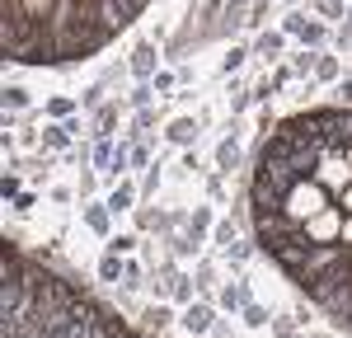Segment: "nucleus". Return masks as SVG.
<instances>
[{
	"mask_svg": "<svg viewBox=\"0 0 352 338\" xmlns=\"http://www.w3.org/2000/svg\"><path fill=\"white\" fill-rule=\"evenodd\" d=\"M324 212H329V188L320 179H300V183H292V193L282 197V216L296 225H310Z\"/></svg>",
	"mask_w": 352,
	"mask_h": 338,
	"instance_id": "nucleus-1",
	"label": "nucleus"
},
{
	"mask_svg": "<svg viewBox=\"0 0 352 338\" xmlns=\"http://www.w3.org/2000/svg\"><path fill=\"white\" fill-rule=\"evenodd\" d=\"M348 254H343V245H315V249L305 254V268L296 273V282L305 286V282H315V278H324L329 268H338Z\"/></svg>",
	"mask_w": 352,
	"mask_h": 338,
	"instance_id": "nucleus-2",
	"label": "nucleus"
},
{
	"mask_svg": "<svg viewBox=\"0 0 352 338\" xmlns=\"http://www.w3.org/2000/svg\"><path fill=\"white\" fill-rule=\"evenodd\" d=\"M315 179L324 183V188H333V193H343L352 183V160L343 155V150H324L320 155V169H315Z\"/></svg>",
	"mask_w": 352,
	"mask_h": 338,
	"instance_id": "nucleus-3",
	"label": "nucleus"
},
{
	"mask_svg": "<svg viewBox=\"0 0 352 338\" xmlns=\"http://www.w3.org/2000/svg\"><path fill=\"white\" fill-rule=\"evenodd\" d=\"M155 61H160V52H155V43H136V52H132V76H141V80H151L155 76Z\"/></svg>",
	"mask_w": 352,
	"mask_h": 338,
	"instance_id": "nucleus-4",
	"label": "nucleus"
},
{
	"mask_svg": "<svg viewBox=\"0 0 352 338\" xmlns=\"http://www.w3.org/2000/svg\"><path fill=\"white\" fill-rule=\"evenodd\" d=\"M305 230H310V240H315V245H333V230H338V212L329 207L324 216H315V221L305 225Z\"/></svg>",
	"mask_w": 352,
	"mask_h": 338,
	"instance_id": "nucleus-5",
	"label": "nucleus"
},
{
	"mask_svg": "<svg viewBox=\"0 0 352 338\" xmlns=\"http://www.w3.org/2000/svg\"><path fill=\"white\" fill-rule=\"evenodd\" d=\"M240 160H244L240 141H235V137H226V141L217 146V169H221V174H230V169H240Z\"/></svg>",
	"mask_w": 352,
	"mask_h": 338,
	"instance_id": "nucleus-6",
	"label": "nucleus"
},
{
	"mask_svg": "<svg viewBox=\"0 0 352 338\" xmlns=\"http://www.w3.org/2000/svg\"><path fill=\"white\" fill-rule=\"evenodd\" d=\"M19 10H24L28 19H38V24H52V14L61 10V0H19Z\"/></svg>",
	"mask_w": 352,
	"mask_h": 338,
	"instance_id": "nucleus-7",
	"label": "nucleus"
},
{
	"mask_svg": "<svg viewBox=\"0 0 352 338\" xmlns=\"http://www.w3.org/2000/svg\"><path fill=\"white\" fill-rule=\"evenodd\" d=\"M71 137H76L71 122H52V127H43V146H47V150H66Z\"/></svg>",
	"mask_w": 352,
	"mask_h": 338,
	"instance_id": "nucleus-8",
	"label": "nucleus"
},
{
	"mask_svg": "<svg viewBox=\"0 0 352 338\" xmlns=\"http://www.w3.org/2000/svg\"><path fill=\"white\" fill-rule=\"evenodd\" d=\"M184 329H188V334H207V329H212V310L207 306H188L184 310Z\"/></svg>",
	"mask_w": 352,
	"mask_h": 338,
	"instance_id": "nucleus-9",
	"label": "nucleus"
},
{
	"mask_svg": "<svg viewBox=\"0 0 352 338\" xmlns=\"http://www.w3.org/2000/svg\"><path fill=\"white\" fill-rule=\"evenodd\" d=\"M169 141H174V146L197 141V117H174V122H169Z\"/></svg>",
	"mask_w": 352,
	"mask_h": 338,
	"instance_id": "nucleus-10",
	"label": "nucleus"
},
{
	"mask_svg": "<svg viewBox=\"0 0 352 338\" xmlns=\"http://www.w3.org/2000/svg\"><path fill=\"white\" fill-rule=\"evenodd\" d=\"M113 127H118V104H104V109L94 113V137L99 141L113 137Z\"/></svg>",
	"mask_w": 352,
	"mask_h": 338,
	"instance_id": "nucleus-11",
	"label": "nucleus"
},
{
	"mask_svg": "<svg viewBox=\"0 0 352 338\" xmlns=\"http://www.w3.org/2000/svg\"><path fill=\"white\" fill-rule=\"evenodd\" d=\"M85 225L99 230V235H109V202H89L85 207Z\"/></svg>",
	"mask_w": 352,
	"mask_h": 338,
	"instance_id": "nucleus-12",
	"label": "nucleus"
},
{
	"mask_svg": "<svg viewBox=\"0 0 352 338\" xmlns=\"http://www.w3.org/2000/svg\"><path fill=\"white\" fill-rule=\"evenodd\" d=\"M132 202H136V188L132 183H118L109 197V212H132Z\"/></svg>",
	"mask_w": 352,
	"mask_h": 338,
	"instance_id": "nucleus-13",
	"label": "nucleus"
},
{
	"mask_svg": "<svg viewBox=\"0 0 352 338\" xmlns=\"http://www.w3.org/2000/svg\"><path fill=\"white\" fill-rule=\"evenodd\" d=\"M324 38H329V28L320 24V19H310V24H305V33H300V43H305L310 52H320V47H324Z\"/></svg>",
	"mask_w": 352,
	"mask_h": 338,
	"instance_id": "nucleus-14",
	"label": "nucleus"
},
{
	"mask_svg": "<svg viewBox=\"0 0 352 338\" xmlns=\"http://www.w3.org/2000/svg\"><path fill=\"white\" fill-rule=\"evenodd\" d=\"M315 66H320V52H310V47H300V52L292 56V71H296V76H315Z\"/></svg>",
	"mask_w": 352,
	"mask_h": 338,
	"instance_id": "nucleus-15",
	"label": "nucleus"
},
{
	"mask_svg": "<svg viewBox=\"0 0 352 338\" xmlns=\"http://www.w3.org/2000/svg\"><path fill=\"white\" fill-rule=\"evenodd\" d=\"M99 278L104 282H118V278H127V263H118V254H104V263H99Z\"/></svg>",
	"mask_w": 352,
	"mask_h": 338,
	"instance_id": "nucleus-16",
	"label": "nucleus"
},
{
	"mask_svg": "<svg viewBox=\"0 0 352 338\" xmlns=\"http://www.w3.org/2000/svg\"><path fill=\"white\" fill-rule=\"evenodd\" d=\"M254 52H258V56H268V61H272V56L282 52V33H272V28H268V33H258V43H254Z\"/></svg>",
	"mask_w": 352,
	"mask_h": 338,
	"instance_id": "nucleus-17",
	"label": "nucleus"
},
{
	"mask_svg": "<svg viewBox=\"0 0 352 338\" xmlns=\"http://www.w3.org/2000/svg\"><path fill=\"white\" fill-rule=\"evenodd\" d=\"M310 10H315V14H324V19H352L348 10H343V0H315Z\"/></svg>",
	"mask_w": 352,
	"mask_h": 338,
	"instance_id": "nucleus-18",
	"label": "nucleus"
},
{
	"mask_svg": "<svg viewBox=\"0 0 352 338\" xmlns=\"http://www.w3.org/2000/svg\"><path fill=\"white\" fill-rule=\"evenodd\" d=\"M244 301H249V291H244V282H230V286H226V291H221V306H226V310L244 306Z\"/></svg>",
	"mask_w": 352,
	"mask_h": 338,
	"instance_id": "nucleus-19",
	"label": "nucleus"
},
{
	"mask_svg": "<svg viewBox=\"0 0 352 338\" xmlns=\"http://www.w3.org/2000/svg\"><path fill=\"white\" fill-rule=\"evenodd\" d=\"M24 104H28V89H24V84H10V89H5V109L19 113Z\"/></svg>",
	"mask_w": 352,
	"mask_h": 338,
	"instance_id": "nucleus-20",
	"label": "nucleus"
},
{
	"mask_svg": "<svg viewBox=\"0 0 352 338\" xmlns=\"http://www.w3.org/2000/svg\"><path fill=\"white\" fill-rule=\"evenodd\" d=\"M315 76H320V80H343V76H338V56H324V52H320V66H315Z\"/></svg>",
	"mask_w": 352,
	"mask_h": 338,
	"instance_id": "nucleus-21",
	"label": "nucleus"
},
{
	"mask_svg": "<svg viewBox=\"0 0 352 338\" xmlns=\"http://www.w3.org/2000/svg\"><path fill=\"white\" fill-rule=\"evenodd\" d=\"M151 99H155V84H146V80H141V84L132 89V109H136V113H141V109H151Z\"/></svg>",
	"mask_w": 352,
	"mask_h": 338,
	"instance_id": "nucleus-22",
	"label": "nucleus"
},
{
	"mask_svg": "<svg viewBox=\"0 0 352 338\" xmlns=\"http://www.w3.org/2000/svg\"><path fill=\"white\" fill-rule=\"evenodd\" d=\"M217 245H221V249L240 245V230H235V221H221V225H217Z\"/></svg>",
	"mask_w": 352,
	"mask_h": 338,
	"instance_id": "nucleus-23",
	"label": "nucleus"
},
{
	"mask_svg": "<svg viewBox=\"0 0 352 338\" xmlns=\"http://www.w3.org/2000/svg\"><path fill=\"white\" fill-rule=\"evenodd\" d=\"M113 150H118V146H113L109 137H104V141H99V146H94V165L104 169V174H109V165H113Z\"/></svg>",
	"mask_w": 352,
	"mask_h": 338,
	"instance_id": "nucleus-24",
	"label": "nucleus"
},
{
	"mask_svg": "<svg viewBox=\"0 0 352 338\" xmlns=\"http://www.w3.org/2000/svg\"><path fill=\"white\" fill-rule=\"evenodd\" d=\"M305 24H310V14H305V10H292V14H287V24H282V33H305Z\"/></svg>",
	"mask_w": 352,
	"mask_h": 338,
	"instance_id": "nucleus-25",
	"label": "nucleus"
},
{
	"mask_svg": "<svg viewBox=\"0 0 352 338\" xmlns=\"http://www.w3.org/2000/svg\"><path fill=\"white\" fill-rule=\"evenodd\" d=\"M151 127H155V109H141L132 117V137H141V132H151Z\"/></svg>",
	"mask_w": 352,
	"mask_h": 338,
	"instance_id": "nucleus-26",
	"label": "nucleus"
},
{
	"mask_svg": "<svg viewBox=\"0 0 352 338\" xmlns=\"http://www.w3.org/2000/svg\"><path fill=\"white\" fill-rule=\"evenodd\" d=\"M207 225H212V212H207V207H197V212L188 216V230H192V235H202Z\"/></svg>",
	"mask_w": 352,
	"mask_h": 338,
	"instance_id": "nucleus-27",
	"label": "nucleus"
},
{
	"mask_svg": "<svg viewBox=\"0 0 352 338\" xmlns=\"http://www.w3.org/2000/svg\"><path fill=\"white\" fill-rule=\"evenodd\" d=\"M164 324H169V310H164V306L146 310V329H164Z\"/></svg>",
	"mask_w": 352,
	"mask_h": 338,
	"instance_id": "nucleus-28",
	"label": "nucleus"
},
{
	"mask_svg": "<svg viewBox=\"0 0 352 338\" xmlns=\"http://www.w3.org/2000/svg\"><path fill=\"white\" fill-rule=\"evenodd\" d=\"M244 56H249V47H230V56L221 61V66H226V76H230V71H240V66H244Z\"/></svg>",
	"mask_w": 352,
	"mask_h": 338,
	"instance_id": "nucleus-29",
	"label": "nucleus"
},
{
	"mask_svg": "<svg viewBox=\"0 0 352 338\" xmlns=\"http://www.w3.org/2000/svg\"><path fill=\"white\" fill-rule=\"evenodd\" d=\"M333 99H338V109H352V76L338 80V94H333Z\"/></svg>",
	"mask_w": 352,
	"mask_h": 338,
	"instance_id": "nucleus-30",
	"label": "nucleus"
},
{
	"mask_svg": "<svg viewBox=\"0 0 352 338\" xmlns=\"http://www.w3.org/2000/svg\"><path fill=\"white\" fill-rule=\"evenodd\" d=\"M47 113H52V117H71V113H76V104H71V99H52V104H47Z\"/></svg>",
	"mask_w": 352,
	"mask_h": 338,
	"instance_id": "nucleus-31",
	"label": "nucleus"
},
{
	"mask_svg": "<svg viewBox=\"0 0 352 338\" xmlns=\"http://www.w3.org/2000/svg\"><path fill=\"white\" fill-rule=\"evenodd\" d=\"M155 188H160V174H155V169H146V179H141V197H151Z\"/></svg>",
	"mask_w": 352,
	"mask_h": 338,
	"instance_id": "nucleus-32",
	"label": "nucleus"
},
{
	"mask_svg": "<svg viewBox=\"0 0 352 338\" xmlns=\"http://www.w3.org/2000/svg\"><path fill=\"white\" fill-rule=\"evenodd\" d=\"M132 165H141V169L151 165V146H141V141H136V146H132Z\"/></svg>",
	"mask_w": 352,
	"mask_h": 338,
	"instance_id": "nucleus-33",
	"label": "nucleus"
},
{
	"mask_svg": "<svg viewBox=\"0 0 352 338\" xmlns=\"http://www.w3.org/2000/svg\"><path fill=\"white\" fill-rule=\"evenodd\" d=\"M174 296H179V301H188V296H192V286H188V278H179V273H174Z\"/></svg>",
	"mask_w": 352,
	"mask_h": 338,
	"instance_id": "nucleus-34",
	"label": "nucleus"
},
{
	"mask_svg": "<svg viewBox=\"0 0 352 338\" xmlns=\"http://www.w3.org/2000/svg\"><path fill=\"white\" fill-rule=\"evenodd\" d=\"M151 84H155L160 94H169V89H174V76H169V71H160V76H155V80H151Z\"/></svg>",
	"mask_w": 352,
	"mask_h": 338,
	"instance_id": "nucleus-35",
	"label": "nucleus"
},
{
	"mask_svg": "<svg viewBox=\"0 0 352 338\" xmlns=\"http://www.w3.org/2000/svg\"><path fill=\"white\" fill-rule=\"evenodd\" d=\"M122 282H127V286H141V263H127V278Z\"/></svg>",
	"mask_w": 352,
	"mask_h": 338,
	"instance_id": "nucleus-36",
	"label": "nucleus"
},
{
	"mask_svg": "<svg viewBox=\"0 0 352 338\" xmlns=\"http://www.w3.org/2000/svg\"><path fill=\"white\" fill-rule=\"evenodd\" d=\"M244 319H249V324H268V315H263L258 306H249V310H244Z\"/></svg>",
	"mask_w": 352,
	"mask_h": 338,
	"instance_id": "nucleus-37",
	"label": "nucleus"
},
{
	"mask_svg": "<svg viewBox=\"0 0 352 338\" xmlns=\"http://www.w3.org/2000/svg\"><path fill=\"white\" fill-rule=\"evenodd\" d=\"M109 249H113V254H122V249H132V235H118V240H109Z\"/></svg>",
	"mask_w": 352,
	"mask_h": 338,
	"instance_id": "nucleus-38",
	"label": "nucleus"
},
{
	"mask_svg": "<svg viewBox=\"0 0 352 338\" xmlns=\"http://www.w3.org/2000/svg\"><path fill=\"white\" fill-rule=\"evenodd\" d=\"M141 5H146V0H122V10H127L132 19H136V14H141Z\"/></svg>",
	"mask_w": 352,
	"mask_h": 338,
	"instance_id": "nucleus-39",
	"label": "nucleus"
},
{
	"mask_svg": "<svg viewBox=\"0 0 352 338\" xmlns=\"http://www.w3.org/2000/svg\"><path fill=\"white\" fill-rule=\"evenodd\" d=\"M338 202H343V207H348V212H352V183H348V188H343V193H338Z\"/></svg>",
	"mask_w": 352,
	"mask_h": 338,
	"instance_id": "nucleus-40",
	"label": "nucleus"
}]
</instances>
